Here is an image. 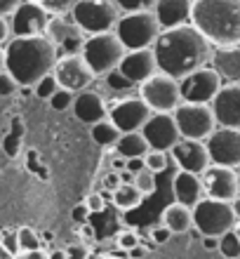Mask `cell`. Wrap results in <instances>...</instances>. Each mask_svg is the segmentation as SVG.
<instances>
[{
  "label": "cell",
  "instance_id": "cell-1",
  "mask_svg": "<svg viewBox=\"0 0 240 259\" xmlns=\"http://www.w3.org/2000/svg\"><path fill=\"white\" fill-rule=\"evenodd\" d=\"M212 50L214 45L193 26L191 21L172 28H163L156 42H153L158 68L179 78V80L196 68L210 64Z\"/></svg>",
  "mask_w": 240,
  "mask_h": 259
},
{
  "label": "cell",
  "instance_id": "cell-2",
  "mask_svg": "<svg viewBox=\"0 0 240 259\" xmlns=\"http://www.w3.org/2000/svg\"><path fill=\"white\" fill-rule=\"evenodd\" d=\"M59 50L45 33L38 35H14L5 48L7 71L19 80V85L33 88L45 73L55 71Z\"/></svg>",
  "mask_w": 240,
  "mask_h": 259
},
{
  "label": "cell",
  "instance_id": "cell-3",
  "mask_svg": "<svg viewBox=\"0 0 240 259\" xmlns=\"http://www.w3.org/2000/svg\"><path fill=\"white\" fill-rule=\"evenodd\" d=\"M191 24L214 48L240 45V0H193Z\"/></svg>",
  "mask_w": 240,
  "mask_h": 259
},
{
  "label": "cell",
  "instance_id": "cell-4",
  "mask_svg": "<svg viewBox=\"0 0 240 259\" xmlns=\"http://www.w3.org/2000/svg\"><path fill=\"white\" fill-rule=\"evenodd\" d=\"M125 52H127V48L118 38L116 31H104V33L87 35L80 50V55L85 57V62L94 71V75H106L109 71L118 68Z\"/></svg>",
  "mask_w": 240,
  "mask_h": 259
},
{
  "label": "cell",
  "instance_id": "cell-5",
  "mask_svg": "<svg viewBox=\"0 0 240 259\" xmlns=\"http://www.w3.org/2000/svg\"><path fill=\"white\" fill-rule=\"evenodd\" d=\"M118 38L123 40L127 50H139V48H153V42L163 31L158 24V17L153 10H144V12H123V17L118 19L116 28Z\"/></svg>",
  "mask_w": 240,
  "mask_h": 259
},
{
  "label": "cell",
  "instance_id": "cell-6",
  "mask_svg": "<svg viewBox=\"0 0 240 259\" xmlns=\"http://www.w3.org/2000/svg\"><path fill=\"white\" fill-rule=\"evenodd\" d=\"M235 224V212L228 200L203 198L193 205V229L200 236H221Z\"/></svg>",
  "mask_w": 240,
  "mask_h": 259
},
{
  "label": "cell",
  "instance_id": "cell-7",
  "mask_svg": "<svg viewBox=\"0 0 240 259\" xmlns=\"http://www.w3.org/2000/svg\"><path fill=\"white\" fill-rule=\"evenodd\" d=\"M71 14L87 35L113 31L120 19V10L113 0H76Z\"/></svg>",
  "mask_w": 240,
  "mask_h": 259
},
{
  "label": "cell",
  "instance_id": "cell-8",
  "mask_svg": "<svg viewBox=\"0 0 240 259\" xmlns=\"http://www.w3.org/2000/svg\"><path fill=\"white\" fill-rule=\"evenodd\" d=\"M139 97H141L153 111H174L179 104L184 102L179 78L165 73L160 68L151 78H146V80L139 85Z\"/></svg>",
  "mask_w": 240,
  "mask_h": 259
},
{
  "label": "cell",
  "instance_id": "cell-9",
  "mask_svg": "<svg viewBox=\"0 0 240 259\" xmlns=\"http://www.w3.org/2000/svg\"><path fill=\"white\" fill-rule=\"evenodd\" d=\"M172 113L177 118L181 137H188V139H203V142H205L207 137L214 132V127H217V118H214L212 104L181 102Z\"/></svg>",
  "mask_w": 240,
  "mask_h": 259
},
{
  "label": "cell",
  "instance_id": "cell-10",
  "mask_svg": "<svg viewBox=\"0 0 240 259\" xmlns=\"http://www.w3.org/2000/svg\"><path fill=\"white\" fill-rule=\"evenodd\" d=\"M50 40L57 45L59 55H71V52H80L82 42L87 38V33L78 26V21L73 19L71 12L52 14L47 21V31H45Z\"/></svg>",
  "mask_w": 240,
  "mask_h": 259
},
{
  "label": "cell",
  "instance_id": "cell-11",
  "mask_svg": "<svg viewBox=\"0 0 240 259\" xmlns=\"http://www.w3.org/2000/svg\"><path fill=\"white\" fill-rule=\"evenodd\" d=\"M55 75L59 85L71 92H80V90H87L92 85L97 75L94 71L89 68V64L85 62V57L80 52H71V55H59L55 64Z\"/></svg>",
  "mask_w": 240,
  "mask_h": 259
},
{
  "label": "cell",
  "instance_id": "cell-12",
  "mask_svg": "<svg viewBox=\"0 0 240 259\" xmlns=\"http://www.w3.org/2000/svg\"><path fill=\"white\" fill-rule=\"evenodd\" d=\"M181 97L184 102H203V104H212L214 95L221 88V75L214 71L212 66H200L196 71H191L188 75L181 78Z\"/></svg>",
  "mask_w": 240,
  "mask_h": 259
},
{
  "label": "cell",
  "instance_id": "cell-13",
  "mask_svg": "<svg viewBox=\"0 0 240 259\" xmlns=\"http://www.w3.org/2000/svg\"><path fill=\"white\" fill-rule=\"evenodd\" d=\"M207 151L212 163L228 165V167H240V130L217 125L214 132L205 139Z\"/></svg>",
  "mask_w": 240,
  "mask_h": 259
},
{
  "label": "cell",
  "instance_id": "cell-14",
  "mask_svg": "<svg viewBox=\"0 0 240 259\" xmlns=\"http://www.w3.org/2000/svg\"><path fill=\"white\" fill-rule=\"evenodd\" d=\"M203 189L207 198H219V200H233L240 196L238 184V167L212 163L203 172Z\"/></svg>",
  "mask_w": 240,
  "mask_h": 259
},
{
  "label": "cell",
  "instance_id": "cell-15",
  "mask_svg": "<svg viewBox=\"0 0 240 259\" xmlns=\"http://www.w3.org/2000/svg\"><path fill=\"white\" fill-rule=\"evenodd\" d=\"M170 156L179 170H188V172H196V175H203V172L212 165L207 144L203 142V139L181 137V139L170 149Z\"/></svg>",
  "mask_w": 240,
  "mask_h": 259
},
{
  "label": "cell",
  "instance_id": "cell-16",
  "mask_svg": "<svg viewBox=\"0 0 240 259\" xmlns=\"http://www.w3.org/2000/svg\"><path fill=\"white\" fill-rule=\"evenodd\" d=\"M141 132L146 135L151 149H165L170 151L174 144L181 139V132H179L177 118L172 111H153L151 118L146 120V125L141 127Z\"/></svg>",
  "mask_w": 240,
  "mask_h": 259
},
{
  "label": "cell",
  "instance_id": "cell-17",
  "mask_svg": "<svg viewBox=\"0 0 240 259\" xmlns=\"http://www.w3.org/2000/svg\"><path fill=\"white\" fill-rule=\"evenodd\" d=\"M151 113L153 109L141 97H125L109 109V118L120 127V132L141 130L146 125V120L151 118Z\"/></svg>",
  "mask_w": 240,
  "mask_h": 259
},
{
  "label": "cell",
  "instance_id": "cell-18",
  "mask_svg": "<svg viewBox=\"0 0 240 259\" xmlns=\"http://www.w3.org/2000/svg\"><path fill=\"white\" fill-rule=\"evenodd\" d=\"M10 17H12L10 24L14 35H38L47 31V21L52 14L33 0H24Z\"/></svg>",
  "mask_w": 240,
  "mask_h": 259
},
{
  "label": "cell",
  "instance_id": "cell-19",
  "mask_svg": "<svg viewBox=\"0 0 240 259\" xmlns=\"http://www.w3.org/2000/svg\"><path fill=\"white\" fill-rule=\"evenodd\" d=\"M212 111L217 125L240 130V82H221L212 99Z\"/></svg>",
  "mask_w": 240,
  "mask_h": 259
},
{
  "label": "cell",
  "instance_id": "cell-20",
  "mask_svg": "<svg viewBox=\"0 0 240 259\" xmlns=\"http://www.w3.org/2000/svg\"><path fill=\"white\" fill-rule=\"evenodd\" d=\"M118 68L130 78L134 85H141L146 78H151L158 71V59L153 48H139V50H127L125 57L120 59Z\"/></svg>",
  "mask_w": 240,
  "mask_h": 259
},
{
  "label": "cell",
  "instance_id": "cell-21",
  "mask_svg": "<svg viewBox=\"0 0 240 259\" xmlns=\"http://www.w3.org/2000/svg\"><path fill=\"white\" fill-rule=\"evenodd\" d=\"M71 109H73L78 120L85 125H94L99 120H104V118H109V106L104 102V97L99 92H94V90H80V92H76Z\"/></svg>",
  "mask_w": 240,
  "mask_h": 259
},
{
  "label": "cell",
  "instance_id": "cell-22",
  "mask_svg": "<svg viewBox=\"0 0 240 259\" xmlns=\"http://www.w3.org/2000/svg\"><path fill=\"white\" fill-rule=\"evenodd\" d=\"M212 68L224 82H240V45H219L212 50Z\"/></svg>",
  "mask_w": 240,
  "mask_h": 259
},
{
  "label": "cell",
  "instance_id": "cell-23",
  "mask_svg": "<svg viewBox=\"0 0 240 259\" xmlns=\"http://www.w3.org/2000/svg\"><path fill=\"white\" fill-rule=\"evenodd\" d=\"M172 193H174V200L186 205H196L198 200L205 198V189H203V175H196V172L188 170H179L172 179Z\"/></svg>",
  "mask_w": 240,
  "mask_h": 259
},
{
  "label": "cell",
  "instance_id": "cell-24",
  "mask_svg": "<svg viewBox=\"0 0 240 259\" xmlns=\"http://www.w3.org/2000/svg\"><path fill=\"white\" fill-rule=\"evenodd\" d=\"M191 7L193 0H158L153 12L158 17L160 28H172L191 21Z\"/></svg>",
  "mask_w": 240,
  "mask_h": 259
},
{
  "label": "cell",
  "instance_id": "cell-25",
  "mask_svg": "<svg viewBox=\"0 0 240 259\" xmlns=\"http://www.w3.org/2000/svg\"><path fill=\"white\" fill-rule=\"evenodd\" d=\"M160 219H163V224L170 229L172 233H188L193 229V207L186 203H172L167 205L163 210V214H160Z\"/></svg>",
  "mask_w": 240,
  "mask_h": 259
},
{
  "label": "cell",
  "instance_id": "cell-26",
  "mask_svg": "<svg viewBox=\"0 0 240 259\" xmlns=\"http://www.w3.org/2000/svg\"><path fill=\"white\" fill-rule=\"evenodd\" d=\"M113 149L123 158H134V156H146L149 149H151V144H149V139H146V135L141 130H130V132H123L118 137Z\"/></svg>",
  "mask_w": 240,
  "mask_h": 259
},
{
  "label": "cell",
  "instance_id": "cell-27",
  "mask_svg": "<svg viewBox=\"0 0 240 259\" xmlns=\"http://www.w3.org/2000/svg\"><path fill=\"white\" fill-rule=\"evenodd\" d=\"M144 198H146L144 191H141L134 182H123V184L113 191V205H116L118 210L130 212V210H137Z\"/></svg>",
  "mask_w": 240,
  "mask_h": 259
},
{
  "label": "cell",
  "instance_id": "cell-28",
  "mask_svg": "<svg viewBox=\"0 0 240 259\" xmlns=\"http://www.w3.org/2000/svg\"><path fill=\"white\" fill-rule=\"evenodd\" d=\"M89 135H92L94 144L104 146V149H111V146H116L118 137L123 135V132H120V127H118L111 118H104V120H99V123L89 125Z\"/></svg>",
  "mask_w": 240,
  "mask_h": 259
},
{
  "label": "cell",
  "instance_id": "cell-29",
  "mask_svg": "<svg viewBox=\"0 0 240 259\" xmlns=\"http://www.w3.org/2000/svg\"><path fill=\"white\" fill-rule=\"evenodd\" d=\"M104 80H106V88L111 90V92H118V95H123V92H130V90H134L137 85L127 78V75L120 71V68H113V71H109V73L104 75Z\"/></svg>",
  "mask_w": 240,
  "mask_h": 259
},
{
  "label": "cell",
  "instance_id": "cell-30",
  "mask_svg": "<svg viewBox=\"0 0 240 259\" xmlns=\"http://www.w3.org/2000/svg\"><path fill=\"white\" fill-rule=\"evenodd\" d=\"M146 167L151 172H156V175H160V172H165L167 167H170V151L165 149H149V153H146Z\"/></svg>",
  "mask_w": 240,
  "mask_h": 259
},
{
  "label": "cell",
  "instance_id": "cell-31",
  "mask_svg": "<svg viewBox=\"0 0 240 259\" xmlns=\"http://www.w3.org/2000/svg\"><path fill=\"white\" fill-rule=\"evenodd\" d=\"M219 252L226 259H240V238L235 236L233 229L219 236Z\"/></svg>",
  "mask_w": 240,
  "mask_h": 259
},
{
  "label": "cell",
  "instance_id": "cell-32",
  "mask_svg": "<svg viewBox=\"0 0 240 259\" xmlns=\"http://www.w3.org/2000/svg\"><path fill=\"white\" fill-rule=\"evenodd\" d=\"M59 88H62V85H59V80H57L55 71H50V73H45L40 80L33 85V92H35V97H38V99H47V102H50V97L55 95Z\"/></svg>",
  "mask_w": 240,
  "mask_h": 259
},
{
  "label": "cell",
  "instance_id": "cell-33",
  "mask_svg": "<svg viewBox=\"0 0 240 259\" xmlns=\"http://www.w3.org/2000/svg\"><path fill=\"white\" fill-rule=\"evenodd\" d=\"M17 236H19V247H21V252H28V250H35V247L42 245L40 233L33 231L31 226H21V229H17Z\"/></svg>",
  "mask_w": 240,
  "mask_h": 259
},
{
  "label": "cell",
  "instance_id": "cell-34",
  "mask_svg": "<svg viewBox=\"0 0 240 259\" xmlns=\"http://www.w3.org/2000/svg\"><path fill=\"white\" fill-rule=\"evenodd\" d=\"M73 97H76V92H71V90H66V88H59L55 95L50 97V104H52L55 111H66L73 106Z\"/></svg>",
  "mask_w": 240,
  "mask_h": 259
},
{
  "label": "cell",
  "instance_id": "cell-35",
  "mask_svg": "<svg viewBox=\"0 0 240 259\" xmlns=\"http://www.w3.org/2000/svg\"><path fill=\"white\" fill-rule=\"evenodd\" d=\"M120 12H144V10H153L158 0H113Z\"/></svg>",
  "mask_w": 240,
  "mask_h": 259
},
{
  "label": "cell",
  "instance_id": "cell-36",
  "mask_svg": "<svg viewBox=\"0 0 240 259\" xmlns=\"http://www.w3.org/2000/svg\"><path fill=\"white\" fill-rule=\"evenodd\" d=\"M134 184L144 191V196H151V193L156 191V172H151L149 167H144L141 172L134 175Z\"/></svg>",
  "mask_w": 240,
  "mask_h": 259
},
{
  "label": "cell",
  "instance_id": "cell-37",
  "mask_svg": "<svg viewBox=\"0 0 240 259\" xmlns=\"http://www.w3.org/2000/svg\"><path fill=\"white\" fill-rule=\"evenodd\" d=\"M38 5H42L50 14H62V12H71V7L76 0H33Z\"/></svg>",
  "mask_w": 240,
  "mask_h": 259
},
{
  "label": "cell",
  "instance_id": "cell-38",
  "mask_svg": "<svg viewBox=\"0 0 240 259\" xmlns=\"http://www.w3.org/2000/svg\"><path fill=\"white\" fill-rule=\"evenodd\" d=\"M19 88H21L19 80H17V78H14V75L5 68V71L0 73V97H10V95H14V92H17Z\"/></svg>",
  "mask_w": 240,
  "mask_h": 259
},
{
  "label": "cell",
  "instance_id": "cell-39",
  "mask_svg": "<svg viewBox=\"0 0 240 259\" xmlns=\"http://www.w3.org/2000/svg\"><path fill=\"white\" fill-rule=\"evenodd\" d=\"M3 245L12 252V257H17V254H21V247H19V236H17V231L14 229H5L3 231Z\"/></svg>",
  "mask_w": 240,
  "mask_h": 259
},
{
  "label": "cell",
  "instance_id": "cell-40",
  "mask_svg": "<svg viewBox=\"0 0 240 259\" xmlns=\"http://www.w3.org/2000/svg\"><path fill=\"white\" fill-rule=\"evenodd\" d=\"M172 236H174V233H172L165 224H158V226H153V229H151V240L156 243V245H165Z\"/></svg>",
  "mask_w": 240,
  "mask_h": 259
},
{
  "label": "cell",
  "instance_id": "cell-41",
  "mask_svg": "<svg viewBox=\"0 0 240 259\" xmlns=\"http://www.w3.org/2000/svg\"><path fill=\"white\" fill-rule=\"evenodd\" d=\"M141 240H139V236L134 231H123L120 236H118V245L123 247V250H127V254H130V250L134 245H139Z\"/></svg>",
  "mask_w": 240,
  "mask_h": 259
},
{
  "label": "cell",
  "instance_id": "cell-42",
  "mask_svg": "<svg viewBox=\"0 0 240 259\" xmlns=\"http://www.w3.org/2000/svg\"><path fill=\"white\" fill-rule=\"evenodd\" d=\"M89 214H92V212H89L87 203H78L76 207L71 210V219H73V222H78V224H85V222L89 219Z\"/></svg>",
  "mask_w": 240,
  "mask_h": 259
},
{
  "label": "cell",
  "instance_id": "cell-43",
  "mask_svg": "<svg viewBox=\"0 0 240 259\" xmlns=\"http://www.w3.org/2000/svg\"><path fill=\"white\" fill-rule=\"evenodd\" d=\"M89 207V212H104L106 210V198L102 193H89V198L85 200Z\"/></svg>",
  "mask_w": 240,
  "mask_h": 259
},
{
  "label": "cell",
  "instance_id": "cell-44",
  "mask_svg": "<svg viewBox=\"0 0 240 259\" xmlns=\"http://www.w3.org/2000/svg\"><path fill=\"white\" fill-rule=\"evenodd\" d=\"M66 252H69V257H89V245L85 240H78L76 245L66 247Z\"/></svg>",
  "mask_w": 240,
  "mask_h": 259
},
{
  "label": "cell",
  "instance_id": "cell-45",
  "mask_svg": "<svg viewBox=\"0 0 240 259\" xmlns=\"http://www.w3.org/2000/svg\"><path fill=\"white\" fill-rule=\"evenodd\" d=\"M120 184H123V179H120V172H116V170L106 172V177H104V189H109V191H116Z\"/></svg>",
  "mask_w": 240,
  "mask_h": 259
},
{
  "label": "cell",
  "instance_id": "cell-46",
  "mask_svg": "<svg viewBox=\"0 0 240 259\" xmlns=\"http://www.w3.org/2000/svg\"><path fill=\"white\" fill-rule=\"evenodd\" d=\"M10 35H12V24H10V19L5 14H0V45L5 40H10Z\"/></svg>",
  "mask_w": 240,
  "mask_h": 259
},
{
  "label": "cell",
  "instance_id": "cell-47",
  "mask_svg": "<svg viewBox=\"0 0 240 259\" xmlns=\"http://www.w3.org/2000/svg\"><path fill=\"white\" fill-rule=\"evenodd\" d=\"M144 167H146V158H144V156L127 158V170H130L132 175H137V172H141Z\"/></svg>",
  "mask_w": 240,
  "mask_h": 259
},
{
  "label": "cell",
  "instance_id": "cell-48",
  "mask_svg": "<svg viewBox=\"0 0 240 259\" xmlns=\"http://www.w3.org/2000/svg\"><path fill=\"white\" fill-rule=\"evenodd\" d=\"M24 0H0V14H5V17H10V14L17 10V7L21 5Z\"/></svg>",
  "mask_w": 240,
  "mask_h": 259
},
{
  "label": "cell",
  "instance_id": "cell-49",
  "mask_svg": "<svg viewBox=\"0 0 240 259\" xmlns=\"http://www.w3.org/2000/svg\"><path fill=\"white\" fill-rule=\"evenodd\" d=\"M203 247L207 252H217L219 250V236H203Z\"/></svg>",
  "mask_w": 240,
  "mask_h": 259
},
{
  "label": "cell",
  "instance_id": "cell-50",
  "mask_svg": "<svg viewBox=\"0 0 240 259\" xmlns=\"http://www.w3.org/2000/svg\"><path fill=\"white\" fill-rule=\"evenodd\" d=\"M21 257H28V259H47L50 252H45L42 247H35V250H28V252H21Z\"/></svg>",
  "mask_w": 240,
  "mask_h": 259
},
{
  "label": "cell",
  "instance_id": "cell-51",
  "mask_svg": "<svg viewBox=\"0 0 240 259\" xmlns=\"http://www.w3.org/2000/svg\"><path fill=\"white\" fill-rule=\"evenodd\" d=\"M146 254H149V250H146V247H141V243H139V245H134L130 250V257H146Z\"/></svg>",
  "mask_w": 240,
  "mask_h": 259
},
{
  "label": "cell",
  "instance_id": "cell-52",
  "mask_svg": "<svg viewBox=\"0 0 240 259\" xmlns=\"http://www.w3.org/2000/svg\"><path fill=\"white\" fill-rule=\"evenodd\" d=\"M69 252L66 250H50V259H66Z\"/></svg>",
  "mask_w": 240,
  "mask_h": 259
},
{
  "label": "cell",
  "instance_id": "cell-53",
  "mask_svg": "<svg viewBox=\"0 0 240 259\" xmlns=\"http://www.w3.org/2000/svg\"><path fill=\"white\" fill-rule=\"evenodd\" d=\"M231 207H233V212H235V219H240V196L231 200Z\"/></svg>",
  "mask_w": 240,
  "mask_h": 259
},
{
  "label": "cell",
  "instance_id": "cell-54",
  "mask_svg": "<svg viewBox=\"0 0 240 259\" xmlns=\"http://www.w3.org/2000/svg\"><path fill=\"white\" fill-rule=\"evenodd\" d=\"M82 236H87V238H92V236H94V229H92V226H87V222L82 224Z\"/></svg>",
  "mask_w": 240,
  "mask_h": 259
},
{
  "label": "cell",
  "instance_id": "cell-55",
  "mask_svg": "<svg viewBox=\"0 0 240 259\" xmlns=\"http://www.w3.org/2000/svg\"><path fill=\"white\" fill-rule=\"evenodd\" d=\"M10 257H12V252H10V250L0 243V259H10Z\"/></svg>",
  "mask_w": 240,
  "mask_h": 259
},
{
  "label": "cell",
  "instance_id": "cell-56",
  "mask_svg": "<svg viewBox=\"0 0 240 259\" xmlns=\"http://www.w3.org/2000/svg\"><path fill=\"white\" fill-rule=\"evenodd\" d=\"M7 68V64H5V48H0V73Z\"/></svg>",
  "mask_w": 240,
  "mask_h": 259
},
{
  "label": "cell",
  "instance_id": "cell-57",
  "mask_svg": "<svg viewBox=\"0 0 240 259\" xmlns=\"http://www.w3.org/2000/svg\"><path fill=\"white\" fill-rule=\"evenodd\" d=\"M233 231H235V236L240 238V219H235V224H233Z\"/></svg>",
  "mask_w": 240,
  "mask_h": 259
},
{
  "label": "cell",
  "instance_id": "cell-58",
  "mask_svg": "<svg viewBox=\"0 0 240 259\" xmlns=\"http://www.w3.org/2000/svg\"><path fill=\"white\" fill-rule=\"evenodd\" d=\"M238 184H240V167H238Z\"/></svg>",
  "mask_w": 240,
  "mask_h": 259
},
{
  "label": "cell",
  "instance_id": "cell-59",
  "mask_svg": "<svg viewBox=\"0 0 240 259\" xmlns=\"http://www.w3.org/2000/svg\"><path fill=\"white\" fill-rule=\"evenodd\" d=\"M0 243H3V231H0Z\"/></svg>",
  "mask_w": 240,
  "mask_h": 259
}]
</instances>
